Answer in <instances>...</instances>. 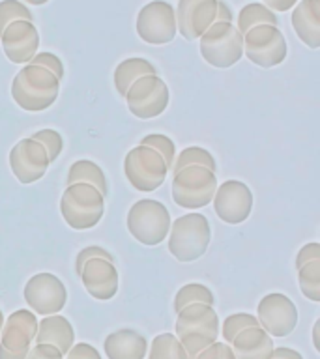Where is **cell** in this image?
I'll return each mask as SVG.
<instances>
[{"instance_id": "obj_1", "label": "cell", "mask_w": 320, "mask_h": 359, "mask_svg": "<svg viewBox=\"0 0 320 359\" xmlns=\"http://www.w3.org/2000/svg\"><path fill=\"white\" fill-rule=\"evenodd\" d=\"M60 92V81L41 66L27 64L11 83V97L22 111L41 112L55 105Z\"/></svg>"}, {"instance_id": "obj_2", "label": "cell", "mask_w": 320, "mask_h": 359, "mask_svg": "<svg viewBox=\"0 0 320 359\" xmlns=\"http://www.w3.org/2000/svg\"><path fill=\"white\" fill-rule=\"evenodd\" d=\"M168 252L178 262H195L204 257L212 240V229L202 213L191 212L171 223Z\"/></svg>"}, {"instance_id": "obj_3", "label": "cell", "mask_w": 320, "mask_h": 359, "mask_svg": "<svg viewBox=\"0 0 320 359\" xmlns=\"http://www.w3.org/2000/svg\"><path fill=\"white\" fill-rule=\"evenodd\" d=\"M62 219L73 230L94 229L105 213V196L88 184L66 185L60 198Z\"/></svg>"}, {"instance_id": "obj_4", "label": "cell", "mask_w": 320, "mask_h": 359, "mask_svg": "<svg viewBox=\"0 0 320 359\" xmlns=\"http://www.w3.org/2000/svg\"><path fill=\"white\" fill-rule=\"evenodd\" d=\"M126 224H128L129 234L139 243L156 247L167 240L168 230H171V213L163 202L140 198L129 208Z\"/></svg>"}, {"instance_id": "obj_5", "label": "cell", "mask_w": 320, "mask_h": 359, "mask_svg": "<svg viewBox=\"0 0 320 359\" xmlns=\"http://www.w3.org/2000/svg\"><path fill=\"white\" fill-rule=\"evenodd\" d=\"M199 39L202 58L212 67L227 69L244 56V36L232 22L215 21Z\"/></svg>"}, {"instance_id": "obj_6", "label": "cell", "mask_w": 320, "mask_h": 359, "mask_svg": "<svg viewBox=\"0 0 320 359\" xmlns=\"http://www.w3.org/2000/svg\"><path fill=\"white\" fill-rule=\"evenodd\" d=\"M218 174L204 167H185L173 174V201L184 210H201L212 202Z\"/></svg>"}, {"instance_id": "obj_7", "label": "cell", "mask_w": 320, "mask_h": 359, "mask_svg": "<svg viewBox=\"0 0 320 359\" xmlns=\"http://www.w3.org/2000/svg\"><path fill=\"white\" fill-rule=\"evenodd\" d=\"M124 174L135 189L140 193H152L165 184L168 168L156 150L139 144L126 154Z\"/></svg>"}, {"instance_id": "obj_8", "label": "cell", "mask_w": 320, "mask_h": 359, "mask_svg": "<svg viewBox=\"0 0 320 359\" xmlns=\"http://www.w3.org/2000/svg\"><path fill=\"white\" fill-rule=\"evenodd\" d=\"M244 53L255 66L269 69L286 60L288 47L279 28L274 25H258L244 34Z\"/></svg>"}, {"instance_id": "obj_9", "label": "cell", "mask_w": 320, "mask_h": 359, "mask_svg": "<svg viewBox=\"0 0 320 359\" xmlns=\"http://www.w3.org/2000/svg\"><path fill=\"white\" fill-rule=\"evenodd\" d=\"M124 100L133 116L152 120L165 112L171 101V90L159 75H146L129 86Z\"/></svg>"}, {"instance_id": "obj_10", "label": "cell", "mask_w": 320, "mask_h": 359, "mask_svg": "<svg viewBox=\"0 0 320 359\" xmlns=\"http://www.w3.org/2000/svg\"><path fill=\"white\" fill-rule=\"evenodd\" d=\"M38 331V318L30 309H17L4 318L0 331V359H27Z\"/></svg>"}, {"instance_id": "obj_11", "label": "cell", "mask_w": 320, "mask_h": 359, "mask_svg": "<svg viewBox=\"0 0 320 359\" xmlns=\"http://www.w3.org/2000/svg\"><path fill=\"white\" fill-rule=\"evenodd\" d=\"M178 32L176 13L167 0H152L137 15V34L148 45L171 43Z\"/></svg>"}, {"instance_id": "obj_12", "label": "cell", "mask_w": 320, "mask_h": 359, "mask_svg": "<svg viewBox=\"0 0 320 359\" xmlns=\"http://www.w3.org/2000/svg\"><path fill=\"white\" fill-rule=\"evenodd\" d=\"M25 302L34 314H58L67 303L66 285L53 273H36L22 290Z\"/></svg>"}, {"instance_id": "obj_13", "label": "cell", "mask_w": 320, "mask_h": 359, "mask_svg": "<svg viewBox=\"0 0 320 359\" xmlns=\"http://www.w3.org/2000/svg\"><path fill=\"white\" fill-rule=\"evenodd\" d=\"M257 320L269 337H288L298 325V309L291 297L274 292L258 302Z\"/></svg>"}, {"instance_id": "obj_14", "label": "cell", "mask_w": 320, "mask_h": 359, "mask_svg": "<svg viewBox=\"0 0 320 359\" xmlns=\"http://www.w3.org/2000/svg\"><path fill=\"white\" fill-rule=\"evenodd\" d=\"M213 210L223 223L241 224L253 210V193L240 180H227L218 185L212 198Z\"/></svg>"}, {"instance_id": "obj_15", "label": "cell", "mask_w": 320, "mask_h": 359, "mask_svg": "<svg viewBox=\"0 0 320 359\" xmlns=\"http://www.w3.org/2000/svg\"><path fill=\"white\" fill-rule=\"evenodd\" d=\"M49 165V157L44 146L30 137L19 140L10 151L11 172L25 185L44 178Z\"/></svg>"}, {"instance_id": "obj_16", "label": "cell", "mask_w": 320, "mask_h": 359, "mask_svg": "<svg viewBox=\"0 0 320 359\" xmlns=\"http://www.w3.org/2000/svg\"><path fill=\"white\" fill-rule=\"evenodd\" d=\"M219 0H178L176 28L187 41L199 39L218 21Z\"/></svg>"}, {"instance_id": "obj_17", "label": "cell", "mask_w": 320, "mask_h": 359, "mask_svg": "<svg viewBox=\"0 0 320 359\" xmlns=\"http://www.w3.org/2000/svg\"><path fill=\"white\" fill-rule=\"evenodd\" d=\"M6 58L13 64H30L38 53L39 34L32 21H13L0 36Z\"/></svg>"}, {"instance_id": "obj_18", "label": "cell", "mask_w": 320, "mask_h": 359, "mask_svg": "<svg viewBox=\"0 0 320 359\" xmlns=\"http://www.w3.org/2000/svg\"><path fill=\"white\" fill-rule=\"evenodd\" d=\"M84 290L100 302H109L118 292V269L105 258H90L79 273Z\"/></svg>"}, {"instance_id": "obj_19", "label": "cell", "mask_w": 320, "mask_h": 359, "mask_svg": "<svg viewBox=\"0 0 320 359\" xmlns=\"http://www.w3.org/2000/svg\"><path fill=\"white\" fill-rule=\"evenodd\" d=\"M176 318V337L184 333H202V335L212 337L218 341L219 337V316L215 307L206 303H191L178 311Z\"/></svg>"}, {"instance_id": "obj_20", "label": "cell", "mask_w": 320, "mask_h": 359, "mask_svg": "<svg viewBox=\"0 0 320 359\" xmlns=\"http://www.w3.org/2000/svg\"><path fill=\"white\" fill-rule=\"evenodd\" d=\"M294 32L309 49L320 47V0H298L291 13Z\"/></svg>"}, {"instance_id": "obj_21", "label": "cell", "mask_w": 320, "mask_h": 359, "mask_svg": "<svg viewBox=\"0 0 320 359\" xmlns=\"http://www.w3.org/2000/svg\"><path fill=\"white\" fill-rule=\"evenodd\" d=\"M36 344H51L58 348L64 355L75 344V331L72 322L62 314H49L38 322V331L34 337Z\"/></svg>"}, {"instance_id": "obj_22", "label": "cell", "mask_w": 320, "mask_h": 359, "mask_svg": "<svg viewBox=\"0 0 320 359\" xmlns=\"http://www.w3.org/2000/svg\"><path fill=\"white\" fill-rule=\"evenodd\" d=\"M236 359H272L274 337H269L260 325H253L240 331L230 342Z\"/></svg>"}, {"instance_id": "obj_23", "label": "cell", "mask_w": 320, "mask_h": 359, "mask_svg": "<svg viewBox=\"0 0 320 359\" xmlns=\"http://www.w3.org/2000/svg\"><path fill=\"white\" fill-rule=\"evenodd\" d=\"M109 359H145L148 353V341L135 330H118L107 335L103 342Z\"/></svg>"}, {"instance_id": "obj_24", "label": "cell", "mask_w": 320, "mask_h": 359, "mask_svg": "<svg viewBox=\"0 0 320 359\" xmlns=\"http://www.w3.org/2000/svg\"><path fill=\"white\" fill-rule=\"evenodd\" d=\"M146 75H157L156 66L150 60L133 56V58H126V60L120 62L116 69H114V86H116L118 94L124 97L126 92L129 90V86L137 79L146 77Z\"/></svg>"}, {"instance_id": "obj_25", "label": "cell", "mask_w": 320, "mask_h": 359, "mask_svg": "<svg viewBox=\"0 0 320 359\" xmlns=\"http://www.w3.org/2000/svg\"><path fill=\"white\" fill-rule=\"evenodd\" d=\"M66 184H88L94 185L103 196H109V184H107L105 172L101 170L100 165H95L90 159H79L67 170Z\"/></svg>"}, {"instance_id": "obj_26", "label": "cell", "mask_w": 320, "mask_h": 359, "mask_svg": "<svg viewBox=\"0 0 320 359\" xmlns=\"http://www.w3.org/2000/svg\"><path fill=\"white\" fill-rule=\"evenodd\" d=\"M258 25H279V17L275 15L274 11L268 10L264 4L258 2H251V4L244 6L238 13V32L244 36L247 30H251L253 27Z\"/></svg>"}, {"instance_id": "obj_27", "label": "cell", "mask_w": 320, "mask_h": 359, "mask_svg": "<svg viewBox=\"0 0 320 359\" xmlns=\"http://www.w3.org/2000/svg\"><path fill=\"white\" fill-rule=\"evenodd\" d=\"M185 167H204L208 170H212V172H218L215 157L206 148H201V146H189V148L182 150V154L174 159L171 172L176 174Z\"/></svg>"}, {"instance_id": "obj_28", "label": "cell", "mask_w": 320, "mask_h": 359, "mask_svg": "<svg viewBox=\"0 0 320 359\" xmlns=\"http://www.w3.org/2000/svg\"><path fill=\"white\" fill-rule=\"evenodd\" d=\"M191 303H206V305L215 307V296L208 286L201 285V283H189V285L182 286L178 294L174 296V313H178Z\"/></svg>"}, {"instance_id": "obj_29", "label": "cell", "mask_w": 320, "mask_h": 359, "mask_svg": "<svg viewBox=\"0 0 320 359\" xmlns=\"http://www.w3.org/2000/svg\"><path fill=\"white\" fill-rule=\"evenodd\" d=\"M148 359H189L184 346L180 344L178 337L173 333L157 335L150 344Z\"/></svg>"}, {"instance_id": "obj_30", "label": "cell", "mask_w": 320, "mask_h": 359, "mask_svg": "<svg viewBox=\"0 0 320 359\" xmlns=\"http://www.w3.org/2000/svg\"><path fill=\"white\" fill-rule=\"evenodd\" d=\"M298 283L300 290L307 299L319 303L320 302V260H311L298 268Z\"/></svg>"}, {"instance_id": "obj_31", "label": "cell", "mask_w": 320, "mask_h": 359, "mask_svg": "<svg viewBox=\"0 0 320 359\" xmlns=\"http://www.w3.org/2000/svg\"><path fill=\"white\" fill-rule=\"evenodd\" d=\"M13 21H32V11L22 4L21 0H2L0 2V36L6 30L8 25Z\"/></svg>"}, {"instance_id": "obj_32", "label": "cell", "mask_w": 320, "mask_h": 359, "mask_svg": "<svg viewBox=\"0 0 320 359\" xmlns=\"http://www.w3.org/2000/svg\"><path fill=\"white\" fill-rule=\"evenodd\" d=\"M253 325H258L257 316H253L249 313H236L230 314L229 318H225L223 327H219V333L223 335L225 342L230 344L240 331L247 330V327H253Z\"/></svg>"}, {"instance_id": "obj_33", "label": "cell", "mask_w": 320, "mask_h": 359, "mask_svg": "<svg viewBox=\"0 0 320 359\" xmlns=\"http://www.w3.org/2000/svg\"><path fill=\"white\" fill-rule=\"evenodd\" d=\"M140 144L148 146V148H152V150H156L157 154L163 157V161H165L168 170L173 168L174 159H176V146H174V142L168 139L167 135H161V133L146 135L145 139L140 140Z\"/></svg>"}, {"instance_id": "obj_34", "label": "cell", "mask_w": 320, "mask_h": 359, "mask_svg": "<svg viewBox=\"0 0 320 359\" xmlns=\"http://www.w3.org/2000/svg\"><path fill=\"white\" fill-rule=\"evenodd\" d=\"M30 139H34L36 142L44 146L45 151H47V157H49V163L56 161L58 156L62 154V150H64V139H62V135L58 131H55V129H39Z\"/></svg>"}, {"instance_id": "obj_35", "label": "cell", "mask_w": 320, "mask_h": 359, "mask_svg": "<svg viewBox=\"0 0 320 359\" xmlns=\"http://www.w3.org/2000/svg\"><path fill=\"white\" fill-rule=\"evenodd\" d=\"M180 344L184 346L185 353H187V358L195 359L199 353L208 348L212 342H215V339L208 335H202V333H184V335L178 337Z\"/></svg>"}, {"instance_id": "obj_36", "label": "cell", "mask_w": 320, "mask_h": 359, "mask_svg": "<svg viewBox=\"0 0 320 359\" xmlns=\"http://www.w3.org/2000/svg\"><path fill=\"white\" fill-rule=\"evenodd\" d=\"M30 64L49 69V72L53 73V75H55L58 81H62V79H64V75H66L64 64H62L60 58H58L56 55H53V53H36L32 60H30Z\"/></svg>"}, {"instance_id": "obj_37", "label": "cell", "mask_w": 320, "mask_h": 359, "mask_svg": "<svg viewBox=\"0 0 320 359\" xmlns=\"http://www.w3.org/2000/svg\"><path fill=\"white\" fill-rule=\"evenodd\" d=\"M195 359H236L232 348L227 342H212L210 346L204 348Z\"/></svg>"}, {"instance_id": "obj_38", "label": "cell", "mask_w": 320, "mask_h": 359, "mask_svg": "<svg viewBox=\"0 0 320 359\" xmlns=\"http://www.w3.org/2000/svg\"><path fill=\"white\" fill-rule=\"evenodd\" d=\"M90 258H105V260L114 262V257H112L111 252L107 251V249H103V247H95V245L84 247V249H81V252L77 255V260H75V271H77V275L81 273L84 262L90 260Z\"/></svg>"}, {"instance_id": "obj_39", "label": "cell", "mask_w": 320, "mask_h": 359, "mask_svg": "<svg viewBox=\"0 0 320 359\" xmlns=\"http://www.w3.org/2000/svg\"><path fill=\"white\" fill-rule=\"evenodd\" d=\"M66 359H101V355L88 342H79V344H73L69 348V352L66 353Z\"/></svg>"}, {"instance_id": "obj_40", "label": "cell", "mask_w": 320, "mask_h": 359, "mask_svg": "<svg viewBox=\"0 0 320 359\" xmlns=\"http://www.w3.org/2000/svg\"><path fill=\"white\" fill-rule=\"evenodd\" d=\"M27 359H64V353L51 344H34Z\"/></svg>"}, {"instance_id": "obj_41", "label": "cell", "mask_w": 320, "mask_h": 359, "mask_svg": "<svg viewBox=\"0 0 320 359\" xmlns=\"http://www.w3.org/2000/svg\"><path fill=\"white\" fill-rule=\"evenodd\" d=\"M311 260H320V243L316 241H311V243H305V245L298 251L296 255V269L302 268L303 264L311 262Z\"/></svg>"}, {"instance_id": "obj_42", "label": "cell", "mask_w": 320, "mask_h": 359, "mask_svg": "<svg viewBox=\"0 0 320 359\" xmlns=\"http://www.w3.org/2000/svg\"><path fill=\"white\" fill-rule=\"evenodd\" d=\"M262 4L272 10L275 13H285V11H291L294 6L298 4V0H262Z\"/></svg>"}, {"instance_id": "obj_43", "label": "cell", "mask_w": 320, "mask_h": 359, "mask_svg": "<svg viewBox=\"0 0 320 359\" xmlns=\"http://www.w3.org/2000/svg\"><path fill=\"white\" fill-rule=\"evenodd\" d=\"M272 359H303V358H302V353L296 352V350H292V348L279 346V348H274Z\"/></svg>"}, {"instance_id": "obj_44", "label": "cell", "mask_w": 320, "mask_h": 359, "mask_svg": "<svg viewBox=\"0 0 320 359\" xmlns=\"http://www.w3.org/2000/svg\"><path fill=\"white\" fill-rule=\"evenodd\" d=\"M218 21H221V22L234 21V13H232V10L229 8V4H227V2H223V0H219L218 2Z\"/></svg>"}, {"instance_id": "obj_45", "label": "cell", "mask_w": 320, "mask_h": 359, "mask_svg": "<svg viewBox=\"0 0 320 359\" xmlns=\"http://www.w3.org/2000/svg\"><path fill=\"white\" fill-rule=\"evenodd\" d=\"M319 330H320V320H316L313 325V346L316 352H320V341H319Z\"/></svg>"}, {"instance_id": "obj_46", "label": "cell", "mask_w": 320, "mask_h": 359, "mask_svg": "<svg viewBox=\"0 0 320 359\" xmlns=\"http://www.w3.org/2000/svg\"><path fill=\"white\" fill-rule=\"evenodd\" d=\"M25 2H28V4H32V6H44L47 4L49 0H25Z\"/></svg>"}, {"instance_id": "obj_47", "label": "cell", "mask_w": 320, "mask_h": 359, "mask_svg": "<svg viewBox=\"0 0 320 359\" xmlns=\"http://www.w3.org/2000/svg\"><path fill=\"white\" fill-rule=\"evenodd\" d=\"M2 325H4V314L0 311V331H2Z\"/></svg>"}]
</instances>
